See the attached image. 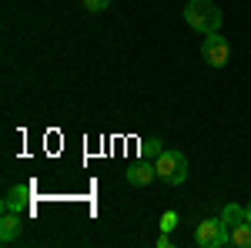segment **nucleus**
<instances>
[{"instance_id": "obj_1", "label": "nucleus", "mask_w": 251, "mask_h": 248, "mask_svg": "<svg viewBox=\"0 0 251 248\" xmlns=\"http://www.w3.org/2000/svg\"><path fill=\"white\" fill-rule=\"evenodd\" d=\"M181 14H184V24L194 27L198 34H218L221 30V20H225L214 0H188Z\"/></svg>"}, {"instance_id": "obj_2", "label": "nucleus", "mask_w": 251, "mask_h": 248, "mask_svg": "<svg viewBox=\"0 0 251 248\" xmlns=\"http://www.w3.org/2000/svg\"><path fill=\"white\" fill-rule=\"evenodd\" d=\"M154 168H157V181H164V185H171V188H177V185L188 181V158L181 151H168V148H164V154L154 161Z\"/></svg>"}, {"instance_id": "obj_3", "label": "nucleus", "mask_w": 251, "mask_h": 248, "mask_svg": "<svg viewBox=\"0 0 251 248\" xmlns=\"http://www.w3.org/2000/svg\"><path fill=\"white\" fill-rule=\"evenodd\" d=\"M194 242L201 248H225L228 245V225L221 221V215L218 218H204L198 231H194Z\"/></svg>"}, {"instance_id": "obj_4", "label": "nucleus", "mask_w": 251, "mask_h": 248, "mask_svg": "<svg viewBox=\"0 0 251 248\" xmlns=\"http://www.w3.org/2000/svg\"><path fill=\"white\" fill-rule=\"evenodd\" d=\"M201 57L208 67H225L228 60H231V44L228 37H221V34H204L201 40Z\"/></svg>"}, {"instance_id": "obj_5", "label": "nucleus", "mask_w": 251, "mask_h": 248, "mask_svg": "<svg viewBox=\"0 0 251 248\" xmlns=\"http://www.w3.org/2000/svg\"><path fill=\"white\" fill-rule=\"evenodd\" d=\"M34 185H14L3 198V211H14V215H27L30 205H34Z\"/></svg>"}, {"instance_id": "obj_6", "label": "nucleus", "mask_w": 251, "mask_h": 248, "mask_svg": "<svg viewBox=\"0 0 251 248\" xmlns=\"http://www.w3.org/2000/svg\"><path fill=\"white\" fill-rule=\"evenodd\" d=\"M124 174H127V185L144 188V185H151V181L157 178V168H154V161H137V165H131Z\"/></svg>"}, {"instance_id": "obj_7", "label": "nucleus", "mask_w": 251, "mask_h": 248, "mask_svg": "<svg viewBox=\"0 0 251 248\" xmlns=\"http://www.w3.org/2000/svg\"><path fill=\"white\" fill-rule=\"evenodd\" d=\"M20 231H24V215L3 211V218H0V242H3V245H14L20 238Z\"/></svg>"}, {"instance_id": "obj_8", "label": "nucleus", "mask_w": 251, "mask_h": 248, "mask_svg": "<svg viewBox=\"0 0 251 248\" xmlns=\"http://www.w3.org/2000/svg\"><path fill=\"white\" fill-rule=\"evenodd\" d=\"M228 245L251 248V225H248V221H241V225H234V228L228 231Z\"/></svg>"}, {"instance_id": "obj_9", "label": "nucleus", "mask_w": 251, "mask_h": 248, "mask_svg": "<svg viewBox=\"0 0 251 248\" xmlns=\"http://www.w3.org/2000/svg\"><path fill=\"white\" fill-rule=\"evenodd\" d=\"M221 221H225V225H228V231L234 228V225H241V221H248V215H245V205H225V208H221Z\"/></svg>"}, {"instance_id": "obj_10", "label": "nucleus", "mask_w": 251, "mask_h": 248, "mask_svg": "<svg viewBox=\"0 0 251 248\" xmlns=\"http://www.w3.org/2000/svg\"><path fill=\"white\" fill-rule=\"evenodd\" d=\"M161 154H164V144H161L157 138H144V141H141V158H144V161H157Z\"/></svg>"}, {"instance_id": "obj_11", "label": "nucleus", "mask_w": 251, "mask_h": 248, "mask_svg": "<svg viewBox=\"0 0 251 248\" xmlns=\"http://www.w3.org/2000/svg\"><path fill=\"white\" fill-rule=\"evenodd\" d=\"M80 3H84V10H91V14H100V10L111 7V0H80Z\"/></svg>"}, {"instance_id": "obj_12", "label": "nucleus", "mask_w": 251, "mask_h": 248, "mask_svg": "<svg viewBox=\"0 0 251 248\" xmlns=\"http://www.w3.org/2000/svg\"><path fill=\"white\" fill-rule=\"evenodd\" d=\"M177 225V211H164L161 215V231H171Z\"/></svg>"}, {"instance_id": "obj_13", "label": "nucleus", "mask_w": 251, "mask_h": 248, "mask_svg": "<svg viewBox=\"0 0 251 248\" xmlns=\"http://www.w3.org/2000/svg\"><path fill=\"white\" fill-rule=\"evenodd\" d=\"M157 248H171V238H168V231H164V235L157 238Z\"/></svg>"}, {"instance_id": "obj_14", "label": "nucleus", "mask_w": 251, "mask_h": 248, "mask_svg": "<svg viewBox=\"0 0 251 248\" xmlns=\"http://www.w3.org/2000/svg\"><path fill=\"white\" fill-rule=\"evenodd\" d=\"M245 215H248V225H251V201L245 205Z\"/></svg>"}]
</instances>
